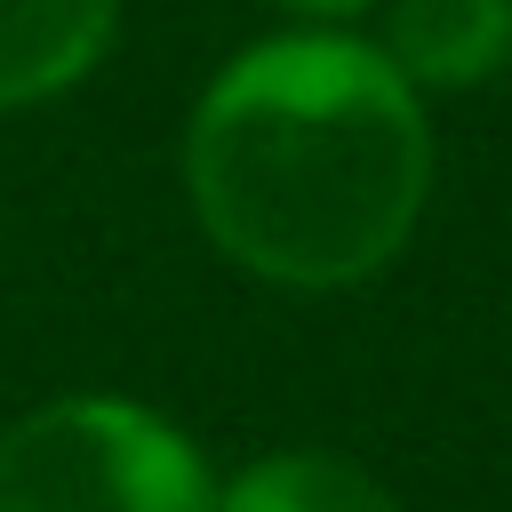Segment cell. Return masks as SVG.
<instances>
[{
  "mask_svg": "<svg viewBox=\"0 0 512 512\" xmlns=\"http://www.w3.org/2000/svg\"><path fill=\"white\" fill-rule=\"evenodd\" d=\"M184 184L240 272L272 288H352L416 232L432 128L384 48L352 32H280L208 80Z\"/></svg>",
  "mask_w": 512,
  "mask_h": 512,
  "instance_id": "6da1fadb",
  "label": "cell"
},
{
  "mask_svg": "<svg viewBox=\"0 0 512 512\" xmlns=\"http://www.w3.org/2000/svg\"><path fill=\"white\" fill-rule=\"evenodd\" d=\"M0 512H216V480L144 400L72 392L0 432Z\"/></svg>",
  "mask_w": 512,
  "mask_h": 512,
  "instance_id": "7a4b0ae2",
  "label": "cell"
},
{
  "mask_svg": "<svg viewBox=\"0 0 512 512\" xmlns=\"http://www.w3.org/2000/svg\"><path fill=\"white\" fill-rule=\"evenodd\" d=\"M384 56L408 88H480L512 64V0H392Z\"/></svg>",
  "mask_w": 512,
  "mask_h": 512,
  "instance_id": "3957f363",
  "label": "cell"
},
{
  "mask_svg": "<svg viewBox=\"0 0 512 512\" xmlns=\"http://www.w3.org/2000/svg\"><path fill=\"white\" fill-rule=\"evenodd\" d=\"M120 0H0V112L64 96L112 48Z\"/></svg>",
  "mask_w": 512,
  "mask_h": 512,
  "instance_id": "277c9868",
  "label": "cell"
},
{
  "mask_svg": "<svg viewBox=\"0 0 512 512\" xmlns=\"http://www.w3.org/2000/svg\"><path fill=\"white\" fill-rule=\"evenodd\" d=\"M216 512H400V504H392V488H384L376 472H360L352 456L280 448V456L240 464V472L216 488Z\"/></svg>",
  "mask_w": 512,
  "mask_h": 512,
  "instance_id": "5b68a950",
  "label": "cell"
},
{
  "mask_svg": "<svg viewBox=\"0 0 512 512\" xmlns=\"http://www.w3.org/2000/svg\"><path fill=\"white\" fill-rule=\"evenodd\" d=\"M272 8H296V16H352V8H368V0H272Z\"/></svg>",
  "mask_w": 512,
  "mask_h": 512,
  "instance_id": "8992f818",
  "label": "cell"
}]
</instances>
